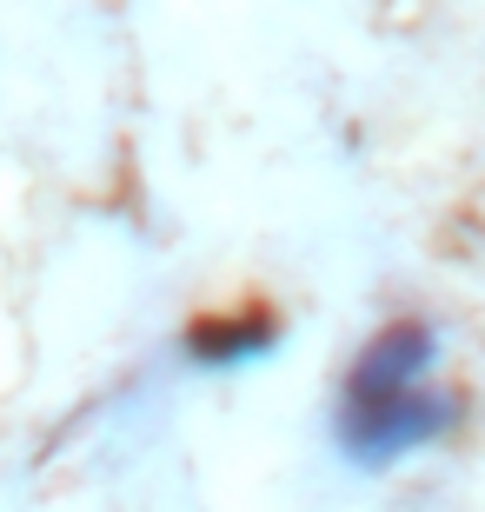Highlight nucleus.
<instances>
[{"instance_id":"nucleus-1","label":"nucleus","mask_w":485,"mask_h":512,"mask_svg":"<svg viewBox=\"0 0 485 512\" xmlns=\"http://www.w3.org/2000/svg\"><path fill=\"white\" fill-rule=\"evenodd\" d=\"M432 360H439V340L419 320L386 326L353 360V380L339 399V453L353 466L379 473V466H399L406 453L452 433V399L426 386Z\"/></svg>"},{"instance_id":"nucleus-2","label":"nucleus","mask_w":485,"mask_h":512,"mask_svg":"<svg viewBox=\"0 0 485 512\" xmlns=\"http://www.w3.org/2000/svg\"><path fill=\"white\" fill-rule=\"evenodd\" d=\"M273 340H280L273 320H260L253 333H246L240 320H226V326H200V333H193V353H200L206 366H246V360H260Z\"/></svg>"}]
</instances>
